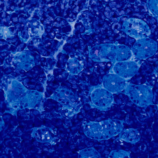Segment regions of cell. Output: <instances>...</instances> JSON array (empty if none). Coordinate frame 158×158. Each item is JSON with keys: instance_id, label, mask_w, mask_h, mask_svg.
I'll use <instances>...</instances> for the list:
<instances>
[{"instance_id": "1", "label": "cell", "mask_w": 158, "mask_h": 158, "mask_svg": "<svg viewBox=\"0 0 158 158\" xmlns=\"http://www.w3.org/2000/svg\"><path fill=\"white\" fill-rule=\"evenodd\" d=\"M124 121L117 118H107L89 121L83 125V131L88 138L97 141L108 140L118 135L124 128Z\"/></svg>"}, {"instance_id": "2", "label": "cell", "mask_w": 158, "mask_h": 158, "mask_svg": "<svg viewBox=\"0 0 158 158\" xmlns=\"http://www.w3.org/2000/svg\"><path fill=\"white\" fill-rule=\"evenodd\" d=\"M130 101L140 107H146L153 104L152 87L147 84H128L123 91Z\"/></svg>"}, {"instance_id": "3", "label": "cell", "mask_w": 158, "mask_h": 158, "mask_svg": "<svg viewBox=\"0 0 158 158\" xmlns=\"http://www.w3.org/2000/svg\"><path fill=\"white\" fill-rule=\"evenodd\" d=\"M90 97L91 105L102 110L109 109L114 101L113 94L103 87L93 89L90 93Z\"/></svg>"}, {"instance_id": "4", "label": "cell", "mask_w": 158, "mask_h": 158, "mask_svg": "<svg viewBox=\"0 0 158 158\" xmlns=\"http://www.w3.org/2000/svg\"><path fill=\"white\" fill-rule=\"evenodd\" d=\"M126 80L114 73L105 77L103 80V87L113 94L123 91L128 83Z\"/></svg>"}, {"instance_id": "5", "label": "cell", "mask_w": 158, "mask_h": 158, "mask_svg": "<svg viewBox=\"0 0 158 158\" xmlns=\"http://www.w3.org/2000/svg\"><path fill=\"white\" fill-rule=\"evenodd\" d=\"M118 135L119 139L132 144L138 143L141 139L139 132L137 129L133 128H123Z\"/></svg>"}, {"instance_id": "6", "label": "cell", "mask_w": 158, "mask_h": 158, "mask_svg": "<svg viewBox=\"0 0 158 158\" xmlns=\"http://www.w3.org/2000/svg\"><path fill=\"white\" fill-rule=\"evenodd\" d=\"M126 64L117 68L114 71V73L127 80L133 77L136 74L137 71L136 68L134 67L135 66H131L129 63Z\"/></svg>"}, {"instance_id": "7", "label": "cell", "mask_w": 158, "mask_h": 158, "mask_svg": "<svg viewBox=\"0 0 158 158\" xmlns=\"http://www.w3.org/2000/svg\"><path fill=\"white\" fill-rule=\"evenodd\" d=\"M100 153L93 147L85 148L77 152L78 158H100Z\"/></svg>"}, {"instance_id": "8", "label": "cell", "mask_w": 158, "mask_h": 158, "mask_svg": "<svg viewBox=\"0 0 158 158\" xmlns=\"http://www.w3.org/2000/svg\"><path fill=\"white\" fill-rule=\"evenodd\" d=\"M108 158H126L131 157L129 151L121 149H114L111 151L108 156Z\"/></svg>"}]
</instances>
